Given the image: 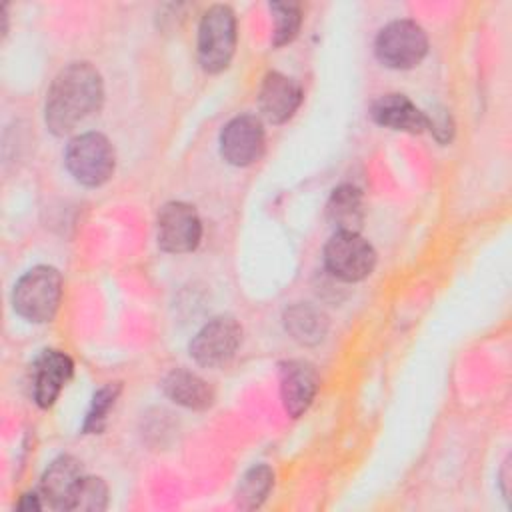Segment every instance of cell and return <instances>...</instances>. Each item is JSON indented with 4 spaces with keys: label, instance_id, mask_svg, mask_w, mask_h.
<instances>
[{
    "label": "cell",
    "instance_id": "cell-1",
    "mask_svg": "<svg viewBox=\"0 0 512 512\" xmlns=\"http://www.w3.org/2000/svg\"><path fill=\"white\" fill-rule=\"evenodd\" d=\"M104 98L100 72L90 62H72L62 68L46 94L44 118L52 134L72 132L84 118L96 112Z\"/></svg>",
    "mask_w": 512,
    "mask_h": 512
},
{
    "label": "cell",
    "instance_id": "cell-2",
    "mask_svg": "<svg viewBox=\"0 0 512 512\" xmlns=\"http://www.w3.org/2000/svg\"><path fill=\"white\" fill-rule=\"evenodd\" d=\"M62 298V276L52 266H34L22 274L12 292L14 310L30 322H48Z\"/></svg>",
    "mask_w": 512,
    "mask_h": 512
},
{
    "label": "cell",
    "instance_id": "cell-3",
    "mask_svg": "<svg viewBox=\"0 0 512 512\" xmlns=\"http://www.w3.org/2000/svg\"><path fill=\"white\" fill-rule=\"evenodd\" d=\"M236 48V16L226 4L210 6L198 26V60L206 72L224 70Z\"/></svg>",
    "mask_w": 512,
    "mask_h": 512
},
{
    "label": "cell",
    "instance_id": "cell-4",
    "mask_svg": "<svg viewBox=\"0 0 512 512\" xmlns=\"http://www.w3.org/2000/svg\"><path fill=\"white\" fill-rule=\"evenodd\" d=\"M68 172L84 186L104 184L116 166V156L110 140L100 132L74 136L64 152Z\"/></svg>",
    "mask_w": 512,
    "mask_h": 512
},
{
    "label": "cell",
    "instance_id": "cell-5",
    "mask_svg": "<svg viewBox=\"0 0 512 512\" xmlns=\"http://www.w3.org/2000/svg\"><path fill=\"white\" fill-rule=\"evenodd\" d=\"M426 32L412 20H394L386 24L374 42L378 60L394 70H408L426 56Z\"/></svg>",
    "mask_w": 512,
    "mask_h": 512
},
{
    "label": "cell",
    "instance_id": "cell-6",
    "mask_svg": "<svg viewBox=\"0 0 512 512\" xmlns=\"http://www.w3.org/2000/svg\"><path fill=\"white\" fill-rule=\"evenodd\" d=\"M324 264L336 278L358 282L374 270L376 252L358 232L336 230L324 246Z\"/></svg>",
    "mask_w": 512,
    "mask_h": 512
},
{
    "label": "cell",
    "instance_id": "cell-7",
    "mask_svg": "<svg viewBox=\"0 0 512 512\" xmlns=\"http://www.w3.org/2000/svg\"><path fill=\"white\" fill-rule=\"evenodd\" d=\"M242 326L232 316H216L206 322L190 342V356L206 368L224 366L238 350Z\"/></svg>",
    "mask_w": 512,
    "mask_h": 512
},
{
    "label": "cell",
    "instance_id": "cell-8",
    "mask_svg": "<svg viewBox=\"0 0 512 512\" xmlns=\"http://www.w3.org/2000/svg\"><path fill=\"white\" fill-rule=\"evenodd\" d=\"M202 238V222L194 206L168 202L158 212V246L164 252H192Z\"/></svg>",
    "mask_w": 512,
    "mask_h": 512
},
{
    "label": "cell",
    "instance_id": "cell-9",
    "mask_svg": "<svg viewBox=\"0 0 512 512\" xmlns=\"http://www.w3.org/2000/svg\"><path fill=\"white\" fill-rule=\"evenodd\" d=\"M220 152L232 166H250L264 152V128L256 116L232 118L220 132Z\"/></svg>",
    "mask_w": 512,
    "mask_h": 512
},
{
    "label": "cell",
    "instance_id": "cell-10",
    "mask_svg": "<svg viewBox=\"0 0 512 512\" xmlns=\"http://www.w3.org/2000/svg\"><path fill=\"white\" fill-rule=\"evenodd\" d=\"M82 480L84 474L80 462L68 454L58 456L40 478V496L54 510H74Z\"/></svg>",
    "mask_w": 512,
    "mask_h": 512
},
{
    "label": "cell",
    "instance_id": "cell-11",
    "mask_svg": "<svg viewBox=\"0 0 512 512\" xmlns=\"http://www.w3.org/2000/svg\"><path fill=\"white\" fill-rule=\"evenodd\" d=\"M74 364L60 350H44L32 364V398L40 408H50L72 378Z\"/></svg>",
    "mask_w": 512,
    "mask_h": 512
},
{
    "label": "cell",
    "instance_id": "cell-12",
    "mask_svg": "<svg viewBox=\"0 0 512 512\" xmlns=\"http://www.w3.org/2000/svg\"><path fill=\"white\" fill-rule=\"evenodd\" d=\"M318 372L310 362L290 360L280 368V394L290 416L298 418L308 410L318 392Z\"/></svg>",
    "mask_w": 512,
    "mask_h": 512
},
{
    "label": "cell",
    "instance_id": "cell-13",
    "mask_svg": "<svg viewBox=\"0 0 512 512\" xmlns=\"http://www.w3.org/2000/svg\"><path fill=\"white\" fill-rule=\"evenodd\" d=\"M302 102V88L292 78L280 72H268L258 92V106L266 120L282 124L298 110Z\"/></svg>",
    "mask_w": 512,
    "mask_h": 512
},
{
    "label": "cell",
    "instance_id": "cell-14",
    "mask_svg": "<svg viewBox=\"0 0 512 512\" xmlns=\"http://www.w3.org/2000/svg\"><path fill=\"white\" fill-rule=\"evenodd\" d=\"M370 116L376 124L386 126L390 130H402L420 134L428 128V118L422 110H418L412 100H408L404 94H384L380 96L372 108Z\"/></svg>",
    "mask_w": 512,
    "mask_h": 512
},
{
    "label": "cell",
    "instance_id": "cell-15",
    "mask_svg": "<svg viewBox=\"0 0 512 512\" xmlns=\"http://www.w3.org/2000/svg\"><path fill=\"white\" fill-rule=\"evenodd\" d=\"M162 390L172 402L192 410H204L214 402V392L208 386V382L184 368L172 370L164 378Z\"/></svg>",
    "mask_w": 512,
    "mask_h": 512
},
{
    "label": "cell",
    "instance_id": "cell-16",
    "mask_svg": "<svg viewBox=\"0 0 512 512\" xmlns=\"http://www.w3.org/2000/svg\"><path fill=\"white\" fill-rule=\"evenodd\" d=\"M286 332L300 344H318L328 330V318L312 304H292L284 312Z\"/></svg>",
    "mask_w": 512,
    "mask_h": 512
},
{
    "label": "cell",
    "instance_id": "cell-17",
    "mask_svg": "<svg viewBox=\"0 0 512 512\" xmlns=\"http://www.w3.org/2000/svg\"><path fill=\"white\" fill-rule=\"evenodd\" d=\"M326 216L330 220V224L336 230L342 232H358V228L362 226L364 220V210H362V196L360 190L344 184L338 186L326 206Z\"/></svg>",
    "mask_w": 512,
    "mask_h": 512
},
{
    "label": "cell",
    "instance_id": "cell-18",
    "mask_svg": "<svg viewBox=\"0 0 512 512\" xmlns=\"http://www.w3.org/2000/svg\"><path fill=\"white\" fill-rule=\"evenodd\" d=\"M274 484V472L266 464L252 466L238 482L236 504L244 510L258 508Z\"/></svg>",
    "mask_w": 512,
    "mask_h": 512
},
{
    "label": "cell",
    "instance_id": "cell-19",
    "mask_svg": "<svg viewBox=\"0 0 512 512\" xmlns=\"http://www.w3.org/2000/svg\"><path fill=\"white\" fill-rule=\"evenodd\" d=\"M270 12L274 16V32H272V44L284 46L292 42L300 30L302 14L298 4L292 2H272Z\"/></svg>",
    "mask_w": 512,
    "mask_h": 512
},
{
    "label": "cell",
    "instance_id": "cell-20",
    "mask_svg": "<svg viewBox=\"0 0 512 512\" xmlns=\"http://www.w3.org/2000/svg\"><path fill=\"white\" fill-rule=\"evenodd\" d=\"M118 394H120V384H106L94 394L90 410H88L86 420H84V432L96 434L104 428L106 416H108L110 408L114 406Z\"/></svg>",
    "mask_w": 512,
    "mask_h": 512
},
{
    "label": "cell",
    "instance_id": "cell-21",
    "mask_svg": "<svg viewBox=\"0 0 512 512\" xmlns=\"http://www.w3.org/2000/svg\"><path fill=\"white\" fill-rule=\"evenodd\" d=\"M108 504V488L104 484L102 478H94V476H84L78 494H76V502H74V510H90V512H98L104 510Z\"/></svg>",
    "mask_w": 512,
    "mask_h": 512
},
{
    "label": "cell",
    "instance_id": "cell-22",
    "mask_svg": "<svg viewBox=\"0 0 512 512\" xmlns=\"http://www.w3.org/2000/svg\"><path fill=\"white\" fill-rule=\"evenodd\" d=\"M428 128L434 132L438 142H448L452 138V120L448 116V112L440 110V112H432V116H428Z\"/></svg>",
    "mask_w": 512,
    "mask_h": 512
},
{
    "label": "cell",
    "instance_id": "cell-23",
    "mask_svg": "<svg viewBox=\"0 0 512 512\" xmlns=\"http://www.w3.org/2000/svg\"><path fill=\"white\" fill-rule=\"evenodd\" d=\"M40 498H42V496H38V494H34V492L22 494L20 500H18V508H20V510H40V508H42Z\"/></svg>",
    "mask_w": 512,
    "mask_h": 512
}]
</instances>
